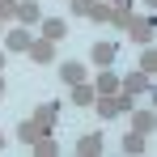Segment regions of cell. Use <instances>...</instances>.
Instances as JSON below:
<instances>
[{
	"label": "cell",
	"instance_id": "1",
	"mask_svg": "<svg viewBox=\"0 0 157 157\" xmlns=\"http://www.w3.org/2000/svg\"><path fill=\"white\" fill-rule=\"evenodd\" d=\"M94 106H98V115H102V119H119V115H128L132 106H136V98L123 94V89H115V94H98Z\"/></svg>",
	"mask_w": 157,
	"mask_h": 157
},
{
	"label": "cell",
	"instance_id": "2",
	"mask_svg": "<svg viewBox=\"0 0 157 157\" xmlns=\"http://www.w3.org/2000/svg\"><path fill=\"white\" fill-rule=\"evenodd\" d=\"M128 38L136 47H153V17H132L128 21Z\"/></svg>",
	"mask_w": 157,
	"mask_h": 157
},
{
	"label": "cell",
	"instance_id": "3",
	"mask_svg": "<svg viewBox=\"0 0 157 157\" xmlns=\"http://www.w3.org/2000/svg\"><path fill=\"white\" fill-rule=\"evenodd\" d=\"M30 43H34L30 26H13V30H4V51H30Z\"/></svg>",
	"mask_w": 157,
	"mask_h": 157
},
{
	"label": "cell",
	"instance_id": "4",
	"mask_svg": "<svg viewBox=\"0 0 157 157\" xmlns=\"http://www.w3.org/2000/svg\"><path fill=\"white\" fill-rule=\"evenodd\" d=\"M119 89H123V94H132V98H136V94H149V89H153V77L136 68V72H128V77L119 81Z\"/></svg>",
	"mask_w": 157,
	"mask_h": 157
},
{
	"label": "cell",
	"instance_id": "5",
	"mask_svg": "<svg viewBox=\"0 0 157 157\" xmlns=\"http://www.w3.org/2000/svg\"><path fill=\"white\" fill-rule=\"evenodd\" d=\"M128 115H132V132H140V136H153V128H157V115L149 110V106H140V110L132 106Z\"/></svg>",
	"mask_w": 157,
	"mask_h": 157
},
{
	"label": "cell",
	"instance_id": "6",
	"mask_svg": "<svg viewBox=\"0 0 157 157\" xmlns=\"http://www.w3.org/2000/svg\"><path fill=\"white\" fill-rule=\"evenodd\" d=\"M55 72H59V81H64V85H81V81L89 77V68H85V64H77V59H64V64H55Z\"/></svg>",
	"mask_w": 157,
	"mask_h": 157
},
{
	"label": "cell",
	"instance_id": "7",
	"mask_svg": "<svg viewBox=\"0 0 157 157\" xmlns=\"http://www.w3.org/2000/svg\"><path fill=\"white\" fill-rule=\"evenodd\" d=\"M30 59H34V64H55V43L51 38H43V34H38V38H34V43H30Z\"/></svg>",
	"mask_w": 157,
	"mask_h": 157
},
{
	"label": "cell",
	"instance_id": "8",
	"mask_svg": "<svg viewBox=\"0 0 157 157\" xmlns=\"http://www.w3.org/2000/svg\"><path fill=\"white\" fill-rule=\"evenodd\" d=\"M55 119H59V102H43L38 110H34V123H38V132H43V136H51Z\"/></svg>",
	"mask_w": 157,
	"mask_h": 157
},
{
	"label": "cell",
	"instance_id": "9",
	"mask_svg": "<svg viewBox=\"0 0 157 157\" xmlns=\"http://www.w3.org/2000/svg\"><path fill=\"white\" fill-rule=\"evenodd\" d=\"M115 55H119V47H115V43H94V47H89L94 68H110V64H115Z\"/></svg>",
	"mask_w": 157,
	"mask_h": 157
},
{
	"label": "cell",
	"instance_id": "10",
	"mask_svg": "<svg viewBox=\"0 0 157 157\" xmlns=\"http://www.w3.org/2000/svg\"><path fill=\"white\" fill-rule=\"evenodd\" d=\"M38 21H43L38 0H17V26H38Z\"/></svg>",
	"mask_w": 157,
	"mask_h": 157
},
{
	"label": "cell",
	"instance_id": "11",
	"mask_svg": "<svg viewBox=\"0 0 157 157\" xmlns=\"http://www.w3.org/2000/svg\"><path fill=\"white\" fill-rule=\"evenodd\" d=\"M72 94H68V102L72 106H94V98H98V89L89 85V81H81V85H68Z\"/></svg>",
	"mask_w": 157,
	"mask_h": 157
},
{
	"label": "cell",
	"instance_id": "12",
	"mask_svg": "<svg viewBox=\"0 0 157 157\" xmlns=\"http://www.w3.org/2000/svg\"><path fill=\"white\" fill-rule=\"evenodd\" d=\"M38 26H43V38H51V43H59V38L68 34V21H64V17H43Z\"/></svg>",
	"mask_w": 157,
	"mask_h": 157
},
{
	"label": "cell",
	"instance_id": "13",
	"mask_svg": "<svg viewBox=\"0 0 157 157\" xmlns=\"http://www.w3.org/2000/svg\"><path fill=\"white\" fill-rule=\"evenodd\" d=\"M94 89H98V94H115V89H119V77H115L110 68H98V77H94Z\"/></svg>",
	"mask_w": 157,
	"mask_h": 157
},
{
	"label": "cell",
	"instance_id": "14",
	"mask_svg": "<svg viewBox=\"0 0 157 157\" xmlns=\"http://www.w3.org/2000/svg\"><path fill=\"white\" fill-rule=\"evenodd\" d=\"M77 153L81 157H102V136H81V140H77Z\"/></svg>",
	"mask_w": 157,
	"mask_h": 157
},
{
	"label": "cell",
	"instance_id": "15",
	"mask_svg": "<svg viewBox=\"0 0 157 157\" xmlns=\"http://www.w3.org/2000/svg\"><path fill=\"white\" fill-rule=\"evenodd\" d=\"M144 149H149V136H140V132L123 136V153H144Z\"/></svg>",
	"mask_w": 157,
	"mask_h": 157
},
{
	"label": "cell",
	"instance_id": "16",
	"mask_svg": "<svg viewBox=\"0 0 157 157\" xmlns=\"http://www.w3.org/2000/svg\"><path fill=\"white\" fill-rule=\"evenodd\" d=\"M30 149H34V153H38V157H59V144H55L51 136H38V140H34Z\"/></svg>",
	"mask_w": 157,
	"mask_h": 157
},
{
	"label": "cell",
	"instance_id": "17",
	"mask_svg": "<svg viewBox=\"0 0 157 157\" xmlns=\"http://www.w3.org/2000/svg\"><path fill=\"white\" fill-rule=\"evenodd\" d=\"M38 136H43V132H38V123H34V119H26V123H17V140H21V144H34Z\"/></svg>",
	"mask_w": 157,
	"mask_h": 157
},
{
	"label": "cell",
	"instance_id": "18",
	"mask_svg": "<svg viewBox=\"0 0 157 157\" xmlns=\"http://www.w3.org/2000/svg\"><path fill=\"white\" fill-rule=\"evenodd\" d=\"M110 13H115L110 4H98V0H94V9H89V21H98V26H110Z\"/></svg>",
	"mask_w": 157,
	"mask_h": 157
},
{
	"label": "cell",
	"instance_id": "19",
	"mask_svg": "<svg viewBox=\"0 0 157 157\" xmlns=\"http://www.w3.org/2000/svg\"><path fill=\"white\" fill-rule=\"evenodd\" d=\"M153 68H157V51H153V47H144V51H140V72L153 77Z\"/></svg>",
	"mask_w": 157,
	"mask_h": 157
},
{
	"label": "cell",
	"instance_id": "20",
	"mask_svg": "<svg viewBox=\"0 0 157 157\" xmlns=\"http://www.w3.org/2000/svg\"><path fill=\"white\" fill-rule=\"evenodd\" d=\"M89 9H94V0H68V13L72 17H89Z\"/></svg>",
	"mask_w": 157,
	"mask_h": 157
},
{
	"label": "cell",
	"instance_id": "21",
	"mask_svg": "<svg viewBox=\"0 0 157 157\" xmlns=\"http://www.w3.org/2000/svg\"><path fill=\"white\" fill-rule=\"evenodd\" d=\"M132 17H136V13H132V9H115V13H110V26H119V30H128V21Z\"/></svg>",
	"mask_w": 157,
	"mask_h": 157
},
{
	"label": "cell",
	"instance_id": "22",
	"mask_svg": "<svg viewBox=\"0 0 157 157\" xmlns=\"http://www.w3.org/2000/svg\"><path fill=\"white\" fill-rule=\"evenodd\" d=\"M0 21H17V0H0Z\"/></svg>",
	"mask_w": 157,
	"mask_h": 157
},
{
	"label": "cell",
	"instance_id": "23",
	"mask_svg": "<svg viewBox=\"0 0 157 157\" xmlns=\"http://www.w3.org/2000/svg\"><path fill=\"white\" fill-rule=\"evenodd\" d=\"M110 9H132V0H110Z\"/></svg>",
	"mask_w": 157,
	"mask_h": 157
},
{
	"label": "cell",
	"instance_id": "24",
	"mask_svg": "<svg viewBox=\"0 0 157 157\" xmlns=\"http://www.w3.org/2000/svg\"><path fill=\"white\" fill-rule=\"evenodd\" d=\"M0 98H4V77H0Z\"/></svg>",
	"mask_w": 157,
	"mask_h": 157
},
{
	"label": "cell",
	"instance_id": "25",
	"mask_svg": "<svg viewBox=\"0 0 157 157\" xmlns=\"http://www.w3.org/2000/svg\"><path fill=\"white\" fill-rule=\"evenodd\" d=\"M0 68H4V51H0Z\"/></svg>",
	"mask_w": 157,
	"mask_h": 157
},
{
	"label": "cell",
	"instance_id": "26",
	"mask_svg": "<svg viewBox=\"0 0 157 157\" xmlns=\"http://www.w3.org/2000/svg\"><path fill=\"white\" fill-rule=\"evenodd\" d=\"M0 149H4V136H0Z\"/></svg>",
	"mask_w": 157,
	"mask_h": 157
},
{
	"label": "cell",
	"instance_id": "27",
	"mask_svg": "<svg viewBox=\"0 0 157 157\" xmlns=\"http://www.w3.org/2000/svg\"><path fill=\"white\" fill-rule=\"evenodd\" d=\"M0 34H4V21H0Z\"/></svg>",
	"mask_w": 157,
	"mask_h": 157
}]
</instances>
